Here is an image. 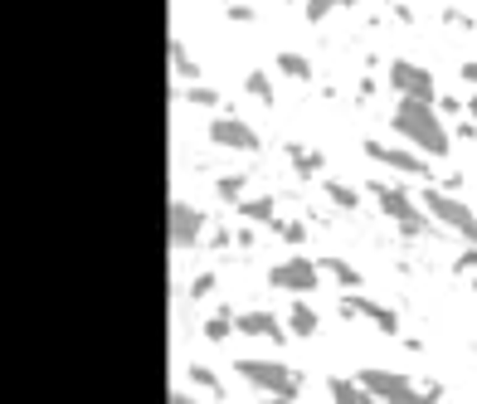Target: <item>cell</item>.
I'll use <instances>...</instances> for the list:
<instances>
[{"label":"cell","instance_id":"cell-10","mask_svg":"<svg viewBox=\"0 0 477 404\" xmlns=\"http://www.w3.org/2000/svg\"><path fill=\"white\" fill-rule=\"evenodd\" d=\"M365 157L395 166V171H410V175H419V181L428 175V161L424 157H410V151H395V147H380V141H365Z\"/></svg>","mask_w":477,"mask_h":404},{"label":"cell","instance_id":"cell-22","mask_svg":"<svg viewBox=\"0 0 477 404\" xmlns=\"http://www.w3.org/2000/svg\"><path fill=\"white\" fill-rule=\"evenodd\" d=\"M230 331H234V317H230V312H214L210 322H205V337H210V341H224Z\"/></svg>","mask_w":477,"mask_h":404},{"label":"cell","instance_id":"cell-1","mask_svg":"<svg viewBox=\"0 0 477 404\" xmlns=\"http://www.w3.org/2000/svg\"><path fill=\"white\" fill-rule=\"evenodd\" d=\"M395 132H400L404 141H410V147L434 151V157H444V151H448V127L438 122L434 103L400 98V108H395Z\"/></svg>","mask_w":477,"mask_h":404},{"label":"cell","instance_id":"cell-30","mask_svg":"<svg viewBox=\"0 0 477 404\" xmlns=\"http://www.w3.org/2000/svg\"><path fill=\"white\" fill-rule=\"evenodd\" d=\"M472 268H477V248H468V254L458 258V273H472Z\"/></svg>","mask_w":477,"mask_h":404},{"label":"cell","instance_id":"cell-12","mask_svg":"<svg viewBox=\"0 0 477 404\" xmlns=\"http://www.w3.org/2000/svg\"><path fill=\"white\" fill-rule=\"evenodd\" d=\"M238 210H244V220H248V224H273V215H278V205H273V195L238 200Z\"/></svg>","mask_w":477,"mask_h":404},{"label":"cell","instance_id":"cell-7","mask_svg":"<svg viewBox=\"0 0 477 404\" xmlns=\"http://www.w3.org/2000/svg\"><path fill=\"white\" fill-rule=\"evenodd\" d=\"M166 229H171V248H190L205 234V215L185 200H171V215H166Z\"/></svg>","mask_w":477,"mask_h":404},{"label":"cell","instance_id":"cell-20","mask_svg":"<svg viewBox=\"0 0 477 404\" xmlns=\"http://www.w3.org/2000/svg\"><path fill=\"white\" fill-rule=\"evenodd\" d=\"M171 64L181 68V78H200V68H195V58L185 54V44L181 40H171Z\"/></svg>","mask_w":477,"mask_h":404},{"label":"cell","instance_id":"cell-9","mask_svg":"<svg viewBox=\"0 0 477 404\" xmlns=\"http://www.w3.org/2000/svg\"><path fill=\"white\" fill-rule=\"evenodd\" d=\"M210 141L214 147H230V151H258V132L244 127L238 117H214L210 122Z\"/></svg>","mask_w":477,"mask_h":404},{"label":"cell","instance_id":"cell-2","mask_svg":"<svg viewBox=\"0 0 477 404\" xmlns=\"http://www.w3.org/2000/svg\"><path fill=\"white\" fill-rule=\"evenodd\" d=\"M238 375H244L248 385L268 390L273 400H297V385H302L283 361H238Z\"/></svg>","mask_w":477,"mask_h":404},{"label":"cell","instance_id":"cell-24","mask_svg":"<svg viewBox=\"0 0 477 404\" xmlns=\"http://www.w3.org/2000/svg\"><path fill=\"white\" fill-rule=\"evenodd\" d=\"M185 103H195V108H220V93H214V88H205V83H195V88H190L185 93Z\"/></svg>","mask_w":477,"mask_h":404},{"label":"cell","instance_id":"cell-3","mask_svg":"<svg viewBox=\"0 0 477 404\" xmlns=\"http://www.w3.org/2000/svg\"><path fill=\"white\" fill-rule=\"evenodd\" d=\"M371 195H375V205L400 224V234H428V220L414 210V200L404 195L400 185H371Z\"/></svg>","mask_w":477,"mask_h":404},{"label":"cell","instance_id":"cell-29","mask_svg":"<svg viewBox=\"0 0 477 404\" xmlns=\"http://www.w3.org/2000/svg\"><path fill=\"white\" fill-rule=\"evenodd\" d=\"M230 20H238V25H248V20H254V10H248V5H230Z\"/></svg>","mask_w":477,"mask_h":404},{"label":"cell","instance_id":"cell-21","mask_svg":"<svg viewBox=\"0 0 477 404\" xmlns=\"http://www.w3.org/2000/svg\"><path fill=\"white\" fill-rule=\"evenodd\" d=\"M327 195H331V205H337V210H356V205H361V195H356L351 185H337V181L327 185Z\"/></svg>","mask_w":477,"mask_h":404},{"label":"cell","instance_id":"cell-14","mask_svg":"<svg viewBox=\"0 0 477 404\" xmlns=\"http://www.w3.org/2000/svg\"><path fill=\"white\" fill-rule=\"evenodd\" d=\"M331 400H341V404H361V400H371V390H365L361 380H331Z\"/></svg>","mask_w":477,"mask_h":404},{"label":"cell","instance_id":"cell-23","mask_svg":"<svg viewBox=\"0 0 477 404\" xmlns=\"http://www.w3.org/2000/svg\"><path fill=\"white\" fill-rule=\"evenodd\" d=\"M244 88H248V93H254V98H258V103H273V83H268V74H258V68H254V74H248V78H244Z\"/></svg>","mask_w":477,"mask_h":404},{"label":"cell","instance_id":"cell-15","mask_svg":"<svg viewBox=\"0 0 477 404\" xmlns=\"http://www.w3.org/2000/svg\"><path fill=\"white\" fill-rule=\"evenodd\" d=\"M321 268H327V273L341 283L346 292H356V288H361V273H356L351 264H346V258H327V264H321Z\"/></svg>","mask_w":477,"mask_h":404},{"label":"cell","instance_id":"cell-19","mask_svg":"<svg viewBox=\"0 0 477 404\" xmlns=\"http://www.w3.org/2000/svg\"><path fill=\"white\" fill-rule=\"evenodd\" d=\"M365 317H371V322H375L380 331H385V337H400V317H395V312H390V307H380V302H371V312H365Z\"/></svg>","mask_w":477,"mask_h":404},{"label":"cell","instance_id":"cell-16","mask_svg":"<svg viewBox=\"0 0 477 404\" xmlns=\"http://www.w3.org/2000/svg\"><path fill=\"white\" fill-rule=\"evenodd\" d=\"M278 68H283V74H288V78H297V83H307V78H312V64H307V58L302 54H278Z\"/></svg>","mask_w":477,"mask_h":404},{"label":"cell","instance_id":"cell-17","mask_svg":"<svg viewBox=\"0 0 477 404\" xmlns=\"http://www.w3.org/2000/svg\"><path fill=\"white\" fill-rule=\"evenodd\" d=\"M288 157H292V166L302 175H317L321 171V151H312V147H288Z\"/></svg>","mask_w":477,"mask_h":404},{"label":"cell","instance_id":"cell-26","mask_svg":"<svg viewBox=\"0 0 477 404\" xmlns=\"http://www.w3.org/2000/svg\"><path fill=\"white\" fill-rule=\"evenodd\" d=\"M331 5H337V0H307V20H312V25H321V20L331 15Z\"/></svg>","mask_w":477,"mask_h":404},{"label":"cell","instance_id":"cell-25","mask_svg":"<svg viewBox=\"0 0 477 404\" xmlns=\"http://www.w3.org/2000/svg\"><path fill=\"white\" fill-rule=\"evenodd\" d=\"M190 380H195V385H205V390H214V395H224V390H220V375H214L210 365H190Z\"/></svg>","mask_w":477,"mask_h":404},{"label":"cell","instance_id":"cell-31","mask_svg":"<svg viewBox=\"0 0 477 404\" xmlns=\"http://www.w3.org/2000/svg\"><path fill=\"white\" fill-rule=\"evenodd\" d=\"M463 78H468L472 88H477V58H472V64H463Z\"/></svg>","mask_w":477,"mask_h":404},{"label":"cell","instance_id":"cell-6","mask_svg":"<svg viewBox=\"0 0 477 404\" xmlns=\"http://www.w3.org/2000/svg\"><path fill=\"white\" fill-rule=\"evenodd\" d=\"M361 385L371 390V400H390V404L419 400V390L410 385V375H395V371H361Z\"/></svg>","mask_w":477,"mask_h":404},{"label":"cell","instance_id":"cell-4","mask_svg":"<svg viewBox=\"0 0 477 404\" xmlns=\"http://www.w3.org/2000/svg\"><path fill=\"white\" fill-rule=\"evenodd\" d=\"M424 205H428V215H434L438 224H448L453 234H463V239L477 244V215L463 205V200L444 195V190H424Z\"/></svg>","mask_w":477,"mask_h":404},{"label":"cell","instance_id":"cell-8","mask_svg":"<svg viewBox=\"0 0 477 404\" xmlns=\"http://www.w3.org/2000/svg\"><path fill=\"white\" fill-rule=\"evenodd\" d=\"M268 283L278 292H312L317 288V264H307V258H288V264H278L268 273Z\"/></svg>","mask_w":477,"mask_h":404},{"label":"cell","instance_id":"cell-32","mask_svg":"<svg viewBox=\"0 0 477 404\" xmlns=\"http://www.w3.org/2000/svg\"><path fill=\"white\" fill-rule=\"evenodd\" d=\"M468 112H472V122H477V98H472V103H468Z\"/></svg>","mask_w":477,"mask_h":404},{"label":"cell","instance_id":"cell-27","mask_svg":"<svg viewBox=\"0 0 477 404\" xmlns=\"http://www.w3.org/2000/svg\"><path fill=\"white\" fill-rule=\"evenodd\" d=\"M238 190H244V175H224V181H220V195L224 200H238Z\"/></svg>","mask_w":477,"mask_h":404},{"label":"cell","instance_id":"cell-13","mask_svg":"<svg viewBox=\"0 0 477 404\" xmlns=\"http://www.w3.org/2000/svg\"><path fill=\"white\" fill-rule=\"evenodd\" d=\"M288 327H292V337H317V312H312L307 302H292Z\"/></svg>","mask_w":477,"mask_h":404},{"label":"cell","instance_id":"cell-5","mask_svg":"<svg viewBox=\"0 0 477 404\" xmlns=\"http://www.w3.org/2000/svg\"><path fill=\"white\" fill-rule=\"evenodd\" d=\"M390 83L400 88V98H419V103H434L438 88H434V74L419 64H410V58H395L390 64Z\"/></svg>","mask_w":477,"mask_h":404},{"label":"cell","instance_id":"cell-28","mask_svg":"<svg viewBox=\"0 0 477 404\" xmlns=\"http://www.w3.org/2000/svg\"><path fill=\"white\" fill-rule=\"evenodd\" d=\"M214 292V273H200L195 283H190V297H210Z\"/></svg>","mask_w":477,"mask_h":404},{"label":"cell","instance_id":"cell-18","mask_svg":"<svg viewBox=\"0 0 477 404\" xmlns=\"http://www.w3.org/2000/svg\"><path fill=\"white\" fill-rule=\"evenodd\" d=\"M273 234H278L283 244H302L307 239V224L302 220H273Z\"/></svg>","mask_w":477,"mask_h":404},{"label":"cell","instance_id":"cell-11","mask_svg":"<svg viewBox=\"0 0 477 404\" xmlns=\"http://www.w3.org/2000/svg\"><path fill=\"white\" fill-rule=\"evenodd\" d=\"M234 327L244 331V337H268V341H283V327L273 322L268 312H238V317H234Z\"/></svg>","mask_w":477,"mask_h":404},{"label":"cell","instance_id":"cell-33","mask_svg":"<svg viewBox=\"0 0 477 404\" xmlns=\"http://www.w3.org/2000/svg\"><path fill=\"white\" fill-rule=\"evenodd\" d=\"M337 5H356V0H337Z\"/></svg>","mask_w":477,"mask_h":404}]
</instances>
